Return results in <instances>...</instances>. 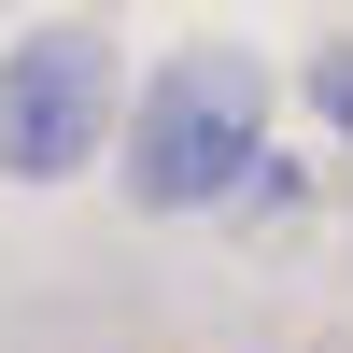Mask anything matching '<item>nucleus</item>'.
I'll use <instances>...</instances> for the list:
<instances>
[{
    "instance_id": "1",
    "label": "nucleus",
    "mask_w": 353,
    "mask_h": 353,
    "mask_svg": "<svg viewBox=\"0 0 353 353\" xmlns=\"http://www.w3.org/2000/svg\"><path fill=\"white\" fill-rule=\"evenodd\" d=\"M254 156H269V85H254V57H170L156 99L128 113V184H141V212L241 198Z\"/></svg>"
},
{
    "instance_id": "2",
    "label": "nucleus",
    "mask_w": 353,
    "mask_h": 353,
    "mask_svg": "<svg viewBox=\"0 0 353 353\" xmlns=\"http://www.w3.org/2000/svg\"><path fill=\"white\" fill-rule=\"evenodd\" d=\"M99 141H113V57L85 28H43L0 57V170L14 184H71Z\"/></svg>"
},
{
    "instance_id": "3",
    "label": "nucleus",
    "mask_w": 353,
    "mask_h": 353,
    "mask_svg": "<svg viewBox=\"0 0 353 353\" xmlns=\"http://www.w3.org/2000/svg\"><path fill=\"white\" fill-rule=\"evenodd\" d=\"M311 99H325L339 128H353V43H325V57H311Z\"/></svg>"
}]
</instances>
